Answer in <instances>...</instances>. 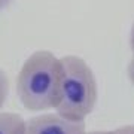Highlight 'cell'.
Returning a JSON list of instances; mask_svg holds the SVG:
<instances>
[{
	"label": "cell",
	"mask_w": 134,
	"mask_h": 134,
	"mask_svg": "<svg viewBox=\"0 0 134 134\" xmlns=\"http://www.w3.org/2000/svg\"><path fill=\"white\" fill-rule=\"evenodd\" d=\"M63 63L46 49L33 52L16 76V96L30 112L55 109L60 100Z\"/></svg>",
	"instance_id": "6da1fadb"
},
{
	"label": "cell",
	"mask_w": 134,
	"mask_h": 134,
	"mask_svg": "<svg viewBox=\"0 0 134 134\" xmlns=\"http://www.w3.org/2000/svg\"><path fill=\"white\" fill-rule=\"evenodd\" d=\"M63 81L55 112L73 121H85L96 109L98 85L90 64L77 55L61 57Z\"/></svg>",
	"instance_id": "7a4b0ae2"
},
{
	"label": "cell",
	"mask_w": 134,
	"mask_h": 134,
	"mask_svg": "<svg viewBox=\"0 0 134 134\" xmlns=\"http://www.w3.org/2000/svg\"><path fill=\"white\" fill-rule=\"evenodd\" d=\"M85 121H73L54 113H42L25 121V134H85Z\"/></svg>",
	"instance_id": "3957f363"
},
{
	"label": "cell",
	"mask_w": 134,
	"mask_h": 134,
	"mask_svg": "<svg viewBox=\"0 0 134 134\" xmlns=\"http://www.w3.org/2000/svg\"><path fill=\"white\" fill-rule=\"evenodd\" d=\"M0 134H25V121L18 113L0 112Z\"/></svg>",
	"instance_id": "277c9868"
},
{
	"label": "cell",
	"mask_w": 134,
	"mask_h": 134,
	"mask_svg": "<svg viewBox=\"0 0 134 134\" xmlns=\"http://www.w3.org/2000/svg\"><path fill=\"white\" fill-rule=\"evenodd\" d=\"M9 90H10L9 77H8V75L5 73V70L0 69V112H2V107L5 104L8 96H9Z\"/></svg>",
	"instance_id": "5b68a950"
},
{
	"label": "cell",
	"mask_w": 134,
	"mask_h": 134,
	"mask_svg": "<svg viewBox=\"0 0 134 134\" xmlns=\"http://www.w3.org/2000/svg\"><path fill=\"white\" fill-rule=\"evenodd\" d=\"M113 133H115V134H134V124L119 127V128L113 130Z\"/></svg>",
	"instance_id": "8992f818"
},
{
	"label": "cell",
	"mask_w": 134,
	"mask_h": 134,
	"mask_svg": "<svg viewBox=\"0 0 134 134\" xmlns=\"http://www.w3.org/2000/svg\"><path fill=\"white\" fill-rule=\"evenodd\" d=\"M127 75H128L130 82L134 85V58L128 63V67H127Z\"/></svg>",
	"instance_id": "52a82bcc"
},
{
	"label": "cell",
	"mask_w": 134,
	"mask_h": 134,
	"mask_svg": "<svg viewBox=\"0 0 134 134\" xmlns=\"http://www.w3.org/2000/svg\"><path fill=\"white\" fill-rule=\"evenodd\" d=\"M130 46H131V52H133V58H134V23L131 27V33H130Z\"/></svg>",
	"instance_id": "ba28073f"
},
{
	"label": "cell",
	"mask_w": 134,
	"mask_h": 134,
	"mask_svg": "<svg viewBox=\"0 0 134 134\" xmlns=\"http://www.w3.org/2000/svg\"><path fill=\"white\" fill-rule=\"evenodd\" d=\"M85 134H115L113 131H103V130H97V131H86Z\"/></svg>",
	"instance_id": "9c48e42d"
},
{
	"label": "cell",
	"mask_w": 134,
	"mask_h": 134,
	"mask_svg": "<svg viewBox=\"0 0 134 134\" xmlns=\"http://www.w3.org/2000/svg\"><path fill=\"white\" fill-rule=\"evenodd\" d=\"M10 3H12V0H0V10L5 9V8H8Z\"/></svg>",
	"instance_id": "30bf717a"
}]
</instances>
